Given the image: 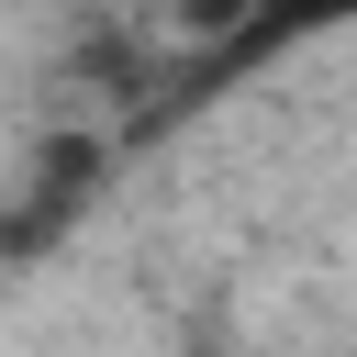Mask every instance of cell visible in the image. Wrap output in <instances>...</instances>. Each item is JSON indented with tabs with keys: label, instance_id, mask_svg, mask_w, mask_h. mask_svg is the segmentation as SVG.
<instances>
[{
	"label": "cell",
	"instance_id": "6da1fadb",
	"mask_svg": "<svg viewBox=\"0 0 357 357\" xmlns=\"http://www.w3.org/2000/svg\"><path fill=\"white\" fill-rule=\"evenodd\" d=\"M346 22H357V0H245L234 45L268 56V45H312V33H346Z\"/></svg>",
	"mask_w": 357,
	"mask_h": 357
}]
</instances>
